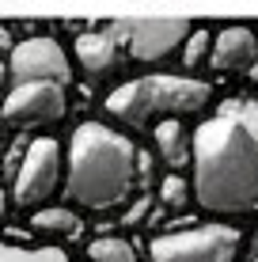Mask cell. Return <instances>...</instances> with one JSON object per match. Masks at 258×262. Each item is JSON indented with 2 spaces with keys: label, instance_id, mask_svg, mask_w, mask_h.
<instances>
[{
  "label": "cell",
  "instance_id": "30bf717a",
  "mask_svg": "<svg viewBox=\"0 0 258 262\" xmlns=\"http://www.w3.org/2000/svg\"><path fill=\"white\" fill-rule=\"evenodd\" d=\"M76 57H80V65H84V72H91V76H106V72H114L118 69V57H122V50H118V42L110 38V34H80L76 38Z\"/></svg>",
  "mask_w": 258,
  "mask_h": 262
},
{
  "label": "cell",
  "instance_id": "2e32d148",
  "mask_svg": "<svg viewBox=\"0 0 258 262\" xmlns=\"http://www.w3.org/2000/svg\"><path fill=\"white\" fill-rule=\"evenodd\" d=\"M159 198H163V205H171V209H186V205H190V183H186L182 175H167L163 186H159Z\"/></svg>",
  "mask_w": 258,
  "mask_h": 262
},
{
  "label": "cell",
  "instance_id": "ba28073f",
  "mask_svg": "<svg viewBox=\"0 0 258 262\" xmlns=\"http://www.w3.org/2000/svg\"><path fill=\"white\" fill-rule=\"evenodd\" d=\"M8 72H12L15 84H27V80H53V84L65 88L68 80H73V65H68L65 50H61L53 38H27L19 46H12Z\"/></svg>",
  "mask_w": 258,
  "mask_h": 262
},
{
  "label": "cell",
  "instance_id": "6da1fadb",
  "mask_svg": "<svg viewBox=\"0 0 258 262\" xmlns=\"http://www.w3.org/2000/svg\"><path fill=\"white\" fill-rule=\"evenodd\" d=\"M194 198L205 213L258 209V99H228L190 137Z\"/></svg>",
  "mask_w": 258,
  "mask_h": 262
},
{
  "label": "cell",
  "instance_id": "8992f818",
  "mask_svg": "<svg viewBox=\"0 0 258 262\" xmlns=\"http://www.w3.org/2000/svg\"><path fill=\"white\" fill-rule=\"evenodd\" d=\"M61 183V144L53 137H34L23 148L19 171H15L12 202L19 209H42Z\"/></svg>",
  "mask_w": 258,
  "mask_h": 262
},
{
  "label": "cell",
  "instance_id": "d6986e66",
  "mask_svg": "<svg viewBox=\"0 0 258 262\" xmlns=\"http://www.w3.org/2000/svg\"><path fill=\"white\" fill-rule=\"evenodd\" d=\"M0 46H12V34H8L4 27H0Z\"/></svg>",
  "mask_w": 258,
  "mask_h": 262
},
{
  "label": "cell",
  "instance_id": "9c48e42d",
  "mask_svg": "<svg viewBox=\"0 0 258 262\" xmlns=\"http://www.w3.org/2000/svg\"><path fill=\"white\" fill-rule=\"evenodd\" d=\"M254 57H258V34L251 27H224L209 50V65L217 72H243L254 65Z\"/></svg>",
  "mask_w": 258,
  "mask_h": 262
},
{
  "label": "cell",
  "instance_id": "3957f363",
  "mask_svg": "<svg viewBox=\"0 0 258 262\" xmlns=\"http://www.w3.org/2000/svg\"><path fill=\"white\" fill-rule=\"evenodd\" d=\"M213 99V88L194 76H140L114 88L106 111L129 125H145L171 114H201Z\"/></svg>",
  "mask_w": 258,
  "mask_h": 262
},
{
  "label": "cell",
  "instance_id": "44dd1931",
  "mask_svg": "<svg viewBox=\"0 0 258 262\" xmlns=\"http://www.w3.org/2000/svg\"><path fill=\"white\" fill-rule=\"evenodd\" d=\"M254 262H258V255H254Z\"/></svg>",
  "mask_w": 258,
  "mask_h": 262
},
{
  "label": "cell",
  "instance_id": "7a4b0ae2",
  "mask_svg": "<svg viewBox=\"0 0 258 262\" xmlns=\"http://www.w3.org/2000/svg\"><path fill=\"white\" fill-rule=\"evenodd\" d=\"M133 179H137V148L129 137L99 122L76 125L68 141V202L80 209H110L129 198Z\"/></svg>",
  "mask_w": 258,
  "mask_h": 262
},
{
  "label": "cell",
  "instance_id": "277c9868",
  "mask_svg": "<svg viewBox=\"0 0 258 262\" xmlns=\"http://www.w3.org/2000/svg\"><path fill=\"white\" fill-rule=\"evenodd\" d=\"M152 262H236L239 232L232 224H198L186 232H167L148 243Z\"/></svg>",
  "mask_w": 258,
  "mask_h": 262
},
{
  "label": "cell",
  "instance_id": "ffe728a7",
  "mask_svg": "<svg viewBox=\"0 0 258 262\" xmlns=\"http://www.w3.org/2000/svg\"><path fill=\"white\" fill-rule=\"evenodd\" d=\"M251 80L258 84V57H254V65H251Z\"/></svg>",
  "mask_w": 258,
  "mask_h": 262
},
{
  "label": "cell",
  "instance_id": "52a82bcc",
  "mask_svg": "<svg viewBox=\"0 0 258 262\" xmlns=\"http://www.w3.org/2000/svg\"><path fill=\"white\" fill-rule=\"evenodd\" d=\"M65 88L53 84V80H27V84H15L12 92L0 99V118L15 129H27V125H53L65 118Z\"/></svg>",
  "mask_w": 258,
  "mask_h": 262
},
{
  "label": "cell",
  "instance_id": "7c38bea8",
  "mask_svg": "<svg viewBox=\"0 0 258 262\" xmlns=\"http://www.w3.org/2000/svg\"><path fill=\"white\" fill-rule=\"evenodd\" d=\"M34 232H46V236H76L80 232V216L68 205H53V209H34L31 216Z\"/></svg>",
  "mask_w": 258,
  "mask_h": 262
},
{
  "label": "cell",
  "instance_id": "5bb4252c",
  "mask_svg": "<svg viewBox=\"0 0 258 262\" xmlns=\"http://www.w3.org/2000/svg\"><path fill=\"white\" fill-rule=\"evenodd\" d=\"M87 258L91 262H137V251L118 236H103L87 243Z\"/></svg>",
  "mask_w": 258,
  "mask_h": 262
},
{
  "label": "cell",
  "instance_id": "9a60e30c",
  "mask_svg": "<svg viewBox=\"0 0 258 262\" xmlns=\"http://www.w3.org/2000/svg\"><path fill=\"white\" fill-rule=\"evenodd\" d=\"M209 50H213V34L205 31V27H194L190 38L182 42V61L190 69H198V65H205V61H209Z\"/></svg>",
  "mask_w": 258,
  "mask_h": 262
},
{
  "label": "cell",
  "instance_id": "5b68a950",
  "mask_svg": "<svg viewBox=\"0 0 258 262\" xmlns=\"http://www.w3.org/2000/svg\"><path fill=\"white\" fill-rule=\"evenodd\" d=\"M190 19H110L106 34L118 42V50H126L133 61L152 65L163 61L167 53H175L190 38Z\"/></svg>",
  "mask_w": 258,
  "mask_h": 262
},
{
  "label": "cell",
  "instance_id": "8fae6325",
  "mask_svg": "<svg viewBox=\"0 0 258 262\" xmlns=\"http://www.w3.org/2000/svg\"><path fill=\"white\" fill-rule=\"evenodd\" d=\"M152 137H156V152H159V160H163L167 167H186L190 164V133H186V125L179 118H163L152 129Z\"/></svg>",
  "mask_w": 258,
  "mask_h": 262
},
{
  "label": "cell",
  "instance_id": "ac0fdd59",
  "mask_svg": "<svg viewBox=\"0 0 258 262\" xmlns=\"http://www.w3.org/2000/svg\"><path fill=\"white\" fill-rule=\"evenodd\" d=\"M8 213V194H4V186H0V216Z\"/></svg>",
  "mask_w": 258,
  "mask_h": 262
},
{
  "label": "cell",
  "instance_id": "4fadbf2b",
  "mask_svg": "<svg viewBox=\"0 0 258 262\" xmlns=\"http://www.w3.org/2000/svg\"><path fill=\"white\" fill-rule=\"evenodd\" d=\"M0 262H73L61 247H19L0 236Z\"/></svg>",
  "mask_w": 258,
  "mask_h": 262
},
{
  "label": "cell",
  "instance_id": "e0dca14e",
  "mask_svg": "<svg viewBox=\"0 0 258 262\" xmlns=\"http://www.w3.org/2000/svg\"><path fill=\"white\" fill-rule=\"evenodd\" d=\"M4 84H8V65H4V57H0V92H4Z\"/></svg>",
  "mask_w": 258,
  "mask_h": 262
}]
</instances>
